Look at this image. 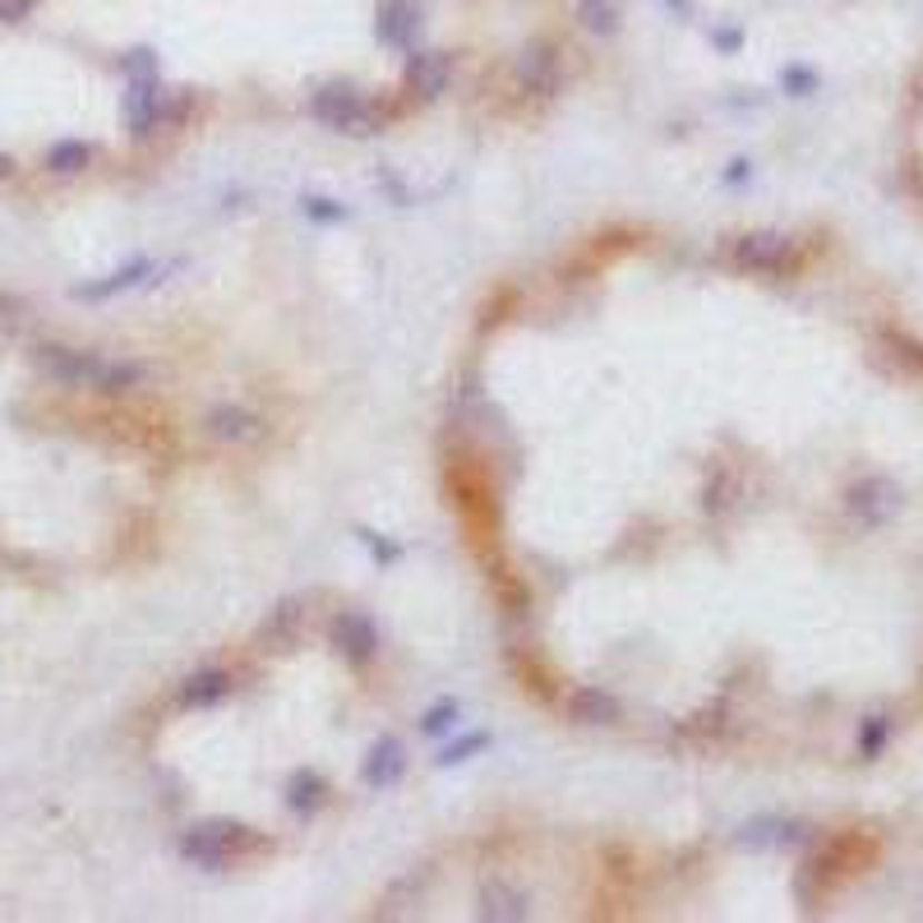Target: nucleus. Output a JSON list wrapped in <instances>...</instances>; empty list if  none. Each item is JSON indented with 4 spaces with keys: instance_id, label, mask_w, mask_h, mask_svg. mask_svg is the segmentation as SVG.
<instances>
[{
    "instance_id": "23",
    "label": "nucleus",
    "mask_w": 923,
    "mask_h": 923,
    "mask_svg": "<svg viewBox=\"0 0 923 923\" xmlns=\"http://www.w3.org/2000/svg\"><path fill=\"white\" fill-rule=\"evenodd\" d=\"M28 10H33V0H0V19L6 23H19Z\"/></svg>"
},
{
    "instance_id": "2",
    "label": "nucleus",
    "mask_w": 923,
    "mask_h": 923,
    "mask_svg": "<svg viewBox=\"0 0 923 923\" xmlns=\"http://www.w3.org/2000/svg\"><path fill=\"white\" fill-rule=\"evenodd\" d=\"M245 845H250V826H240V822H204L180 836V854L195 869H227Z\"/></svg>"
},
{
    "instance_id": "5",
    "label": "nucleus",
    "mask_w": 923,
    "mask_h": 923,
    "mask_svg": "<svg viewBox=\"0 0 923 923\" xmlns=\"http://www.w3.org/2000/svg\"><path fill=\"white\" fill-rule=\"evenodd\" d=\"M204 435L208 439H218V444H255L259 435H264V420L255 416V411H245V407H231V403H222V407H212L208 416H204Z\"/></svg>"
},
{
    "instance_id": "14",
    "label": "nucleus",
    "mask_w": 923,
    "mask_h": 923,
    "mask_svg": "<svg viewBox=\"0 0 923 923\" xmlns=\"http://www.w3.org/2000/svg\"><path fill=\"white\" fill-rule=\"evenodd\" d=\"M624 19V0H577V23L596 38H609Z\"/></svg>"
},
{
    "instance_id": "15",
    "label": "nucleus",
    "mask_w": 923,
    "mask_h": 923,
    "mask_svg": "<svg viewBox=\"0 0 923 923\" xmlns=\"http://www.w3.org/2000/svg\"><path fill=\"white\" fill-rule=\"evenodd\" d=\"M148 272V259H135V264H126L120 272H111L107 282H92V287H75V296L79 300H107V296H120V291H130L139 277Z\"/></svg>"
},
{
    "instance_id": "21",
    "label": "nucleus",
    "mask_w": 923,
    "mask_h": 923,
    "mask_svg": "<svg viewBox=\"0 0 923 923\" xmlns=\"http://www.w3.org/2000/svg\"><path fill=\"white\" fill-rule=\"evenodd\" d=\"M453 716H457V706H453V702H444V706H435V712H425L420 730H425V734H444V730L453 725Z\"/></svg>"
},
{
    "instance_id": "17",
    "label": "nucleus",
    "mask_w": 923,
    "mask_h": 923,
    "mask_svg": "<svg viewBox=\"0 0 923 923\" xmlns=\"http://www.w3.org/2000/svg\"><path fill=\"white\" fill-rule=\"evenodd\" d=\"M287 804H291L300 817H310V813L324 804V781L310 776V772H296V776H291V790H287Z\"/></svg>"
},
{
    "instance_id": "1",
    "label": "nucleus",
    "mask_w": 923,
    "mask_h": 923,
    "mask_svg": "<svg viewBox=\"0 0 923 923\" xmlns=\"http://www.w3.org/2000/svg\"><path fill=\"white\" fill-rule=\"evenodd\" d=\"M33 365L60 388H92V393H130L143 384V365L135 360H107L75 347H38Z\"/></svg>"
},
{
    "instance_id": "10",
    "label": "nucleus",
    "mask_w": 923,
    "mask_h": 923,
    "mask_svg": "<svg viewBox=\"0 0 923 923\" xmlns=\"http://www.w3.org/2000/svg\"><path fill=\"white\" fill-rule=\"evenodd\" d=\"M517 79L527 92H554L559 88V56H554V47H527L522 51Z\"/></svg>"
},
{
    "instance_id": "7",
    "label": "nucleus",
    "mask_w": 923,
    "mask_h": 923,
    "mask_svg": "<svg viewBox=\"0 0 923 923\" xmlns=\"http://www.w3.org/2000/svg\"><path fill=\"white\" fill-rule=\"evenodd\" d=\"M420 33V6L416 0H384L379 6V38L388 47H411Z\"/></svg>"
},
{
    "instance_id": "11",
    "label": "nucleus",
    "mask_w": 923,
    "mask_h": 923,
    "mask_svg": "<svg viewBox=\"0 0 923 923\" xmlns=\"http://www.w3.org/2000/svg\"><path fill=\"white\" fill-rule=\"evenodd\" d=\"M568 712L582 725H614V721L624 716V702L614 697V693H605V688H577L568 697Z\"/></svg>"
},
{
    "instance_id": "9",
    "label": "nucleus",
    "mask_w": 923,
    "mask_h": 923,
    "mask_svg": "<svg viewBox=\"0 0 923 923\" xmlns=\"http://www.w3.org/2000/svg\"><path fill=\"white\" fill-rule=\"evenodd\" d=\"M453 79V60L444 51H425V56H411L407 66V88L420 92V98H439Z\"/></svg>"
},
{
    "instance_id": "13",
    "label": "nucleus",
    "mask_w": 923,
    "mask_h": 923,
    "mask_svg": "<svg viewBox=\"0 0 923 923\" xmlns=\"http://www.w3.org/2000/svg\"><path fill=\"white\" fill-rule=\"evenodd\" d=\"M476 914L480 919H527V896L513 891V886H504V882H489L480 891V910Z\"/></svg>"
},
{
    "instance_id": "16",
    "label": "nucleus",
    "mask_w": 923,
    "mask_h": 923,
    "mask_svg": "<svg viewBox=\"0 0 923 923\" xmlns=\"http://www.w3.org/2000/svg\"><path fill=\"white\" fill-rule=\"evenodd\" d=\"M88 162H92V143H83V139H60V143L47 152V167H51V171H66V176L83 171Z\"/></svg>"
},
{
    "instance_id": "4",
    "label": "nucleus",
    "mask_w": 923,
    "mask_h": 923,
    "mask_svg": "<svg viewBox=\"0 0 923 923\" xmlns=\"http://www.w3.org/2000/svg\"><path fill=\"white\" fill-rule=\"evenodd\" d=\"M794 245L785 236H772V231H757V236H738L734 250H730V264L744 268V272H785L794 268Z\"/></svg>"
},
{
    "instance_id": "12",
    "label": "nucleus",
    "mask_w": 923,
    "mask_h": 923,
    "mask_svg": "<svg viewBox=\"0 0 923 923\" xmlns=\"http://www.w3.org/2000/svg\"><path fill=\"white\" fill-rule=\"evenodd\" d=\"M227 693H231V674L227 669H199V674H190V679L176 688V702L190 706V712H199V706L222 702Z\"/></svg>"
},
{
    "instance_id": "3",
    "label": "nucleus",
    "mask_w": 923,
    "mask_h": 923,
    "mask_svg": "<svg viewBox=\"0 0 923 923\" xmlns=\"http://www.w3.org/2000/svg\"><path fill=\"white\" fill-rule=\"evenodd\" d=\"M310 111L324 130H337V135H369L375 130V111L351 83H324L315 98H310Z\"/></svg>"
},
{
    "instance_id": "8",
    "label": "nucleus",
    "mask_w": 923,
    "mask_h": 923,
    "mask_svg": "<svg viewBox=\"0 0 923 923\" xmlns=\"http://www.w3.org/2000/svg\"><path fill=\"white\" fill-rule=\"evenodd\" d=\"M403 772H407V748L397 744V738H379L375 753H369L365 766H360V776H365L369 790H388Z\"/></svg>"
},
{
    "instance_id": "20",
    "label": "nucleus",
    "mask_w": 923,
    "mask_h": 923,
    "mask_svg": "<svg viewBox=\"0 0 923 923\" xmlns=\"http://www.w3.org/2000/svg\"><path fill=\"white\" fill-rule=\"evenodd\" d=\"M305 212H310L315 222H343L347 208H337V199H305Z\"/></svg>"
},
{
    "instance_id": "19",
    "label": "nucleus",
    "mask_w": 923,
    "mask_h": 923,
    "mask_svg": "<svg viewBox=\"0 0 923 923\" xmlns=\"http://www.w3.org/2000/svg\"><path fill=\"white\" fill-rule=\"evenodd\" d=\"M480 748H489V734L480 730V734H472V738H462V744H453V748H444V766H453V762H467L472 753H480Z\"/></svg>"
},
{
    "instance_id": "18",
    "label": "nucleus",
    "mask_w": 923,
    "mask_h": 923,
    "mask_svg": "<svg viewBox=\"0 0 923 923\" xmlns=\"http://www.w3.org/2000/svg\"><path fill=\"white\" fill-rule=\"evenodd\" d=\"M300 619H305L300 601H282V605L272 609V619H268L264 637H282V642H291V637H296V628H300Z\"/></svg>"
},
{
    "instance_id": "6",
    "label": "nucleus",
    "mask_w": 923,
    "mask_h": 923,
    "mask_svg": "<svg viewBox=\"0 0 923 923\" xmlns=\"http://www.w3.org/2000/svg\"><path fill=\"white\" fill-rule=\"evenodd\" d=\"M328 637H333V646L347 661H369V656H375V646H379L375 624H369L365 614H337L333 628H328Z\"/></svg>"
},
{
    "instance_id": "22",
    "label": "nucleus",
    "mask_w": 923,
    "mask_h": 923,
    "mask_svg": "<svg viewBox=\"0 0 923 923\" xmlns=\"http://www.w3.org/2000/svg\"><path fill=\"white\" fill-rule=\"evenodd\" d=\"M19 315H28V305H19V300H0V328H6V333H19V328H23Z\"/></svg>"
}]
</instances>
